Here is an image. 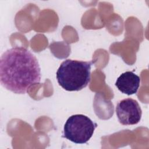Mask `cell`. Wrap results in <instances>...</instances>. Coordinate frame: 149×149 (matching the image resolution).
<instances>
[{"label":"cell","mask_w":149,"mask_h":149,"mask_svg":"<svg viewBox=\"0 0 149 149\" xmlns=\"http://www.w3.org/2000/svg\"><path fill=\"white\" fill-rule=\"evenodd\" d=\"M41 69L36 57L23 47L5 51L0 59V81L6 89L15 93H26L40 83Z\"/></svg>","instance_id":"obj_1"},{"label":"cell","mask_w":149,"mask_h":149,"mask_svg":"<svg viewBox=\"0 0 149 149\" xmlns=\"http://www.w3.org/2000/svg\"><path fill=\"white\" fill-rule=\"evenodd\" d=\"M92 64L93 61L73 59L63 61L56 73L58 84L68 91L82 90L90 81Z\"/></svg>","instance_id":"obj_2"},{"label":"cell","mask_w":149,"mask_h":149,"mask_svg":"<svg viewBox=\"0 0 149 149\" xmlns=\"http://www.w3.org/2000/svg\"><path fill=\"white\" fill-rule=\"evenodd\" d=\"M97 124L88 116L76 114L70 116L63 127V137L76 144L87 143L93 135Z\"/></svg>","instance_id":"obj_3"},{"label":"cell","mask_w":149,"mask_h":149,"mask_svg":"<svg viewBox=\"0 0 149 149\" xmlns=\"http://www.w3.org/2000/svg\"><path fill=\"white\" fill-rule=\"evenodd\" d=\"M116 114L123 125L137 124L141 120L142 111L138 102L130 98L119 101L116 107Z\"/></svg>","instance_id":"obj_4"},{"label":"cell","mask_w":149,"mask_h":149,"mask_svg":"<svg viewBox=\"0 0 149 149\" xmlns=\"http://www.w3.org/2000/svg\"><path fill=\"white\" fill-rule=\"evenodd\" d=\"M140 84V77L130 71L122 73L115 82V86L118 89L121 93L128 95L136 94Z\"/></svg>","instance_id":"obj_5"}]
</instances>
